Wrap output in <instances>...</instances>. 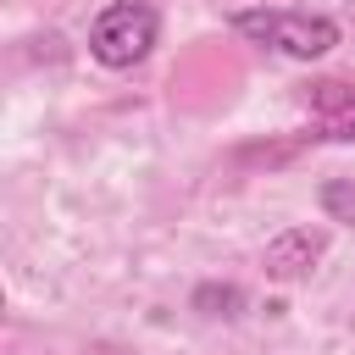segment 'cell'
<instances>
[{
  "instance_id": "cell-1",
  "label": "cell",
  "mask_w": 355,
  "mask_h": 355,
  "mask_svg": "<svg viewBox=\"0 0 355 355\" xmlns=\"http://www.w3.org/2000/svg\"><path fill=\"white\" fill-rule=\"evenodd\" d=\"M161 39V11L150 0H111L89 28V55L100 67H139Z\"/></svg>"
},
{
  "instance_id": "cell-5",
  "label": "cell",
  "mask_w": 355,
  "mask_h": 355,
  "mask_svg": "<svg viewBox=\"0 0 355 355\" xmlns=\"http://www.w3.org/2000/svg\"><path fill=\"white\" fill-rule=\"evenodd\" d=\"M322 211L333 222H355V183L349 178H327L322 183Z\"/></svg>"
},
{
  "instance_id": "cell-2",
  "label": "cell",
  "mask_w": 355,
  "mask_h": 355,
  "mask_svg": "<svg viewBox=\"0 0 355 355\" xmlns=\"http://www.w3.org/2000/svg\"><path fill=\"white\" fill-rule=\"evenodd\" d=\"M233 33H244L250 44H266L277 55H294V61H316L338 44V22L316 17V11H239Z\"/></svg>"
},
{
  "instance_id": "cell-4",
  "label": "cell",
  "mask_w": 355,
  "mask_h": 355,
  "mask_svg": "<svg viewBox=\"0 0 355 355\" xmlns=\"http://www.w3.org/2000/svg\"><path fill=\"white\" fill-rule=\"evenodd\" d=\"M322 250H327V233H322V227H283V233L266 244L261 266H266V277H277V283H300V277L322 261Z\"/></svg>"
},
{
  "instance_id": "cell-3",
  "label": "cell",
  "mask_w": 355,
  "mask_h": 355,
  "mask_svg": "<svg viewBox=\"0 0 355 355\" xmlns=\"http://www.w3.org/2000/svg\"><path fill=\"white\" fill-rule=\"evenodd\" d=\"M305 111H311V122H316L322 139L355 144V83H344V78L305 83Z\"/></svg>"
}]
</instances>
